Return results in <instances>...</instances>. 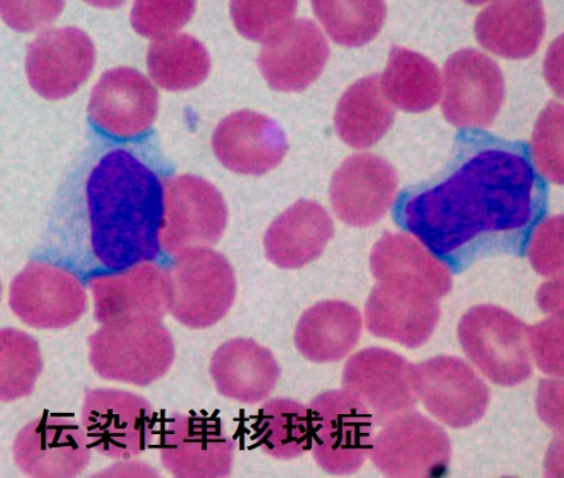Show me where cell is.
Masks as SVG:
<instances>
[{
    "label": "cell",
    "mask_w": 564,
    "mask_h": 478,
    "mask_svg": "<svg viewBox=\"0 0 564 478\" xmlns=\"http://www.w3.org/2000/svg\"><path fill=\"white\" fill-rule=\"evenodd\" d=\"M546 205V184L522 142L464 134L443 176L406 196L398 218L462 273L484 258L523 256Z\"/></svg>",
    "instance_id": "obj_1"
},
{
    "label": "cell",
    "mask_w": 564,
    "mask_h": 478,
    "mask_svg": "<svg viewBox=\"0 0 564 478\" xmlns=\"http://www.w3.org/2000/svg\"><path fill=\"white\" fill-rule=\"evenodd\" d=\"M90 245L104 268L124 271L158 260L164 225V184L124 150L110 151L89 173Z\"/></svg>",
    "instance_id": "obj_2"
},
{
    "label": "cell",
    "mask_w": 564,
    "mask_h": 478,
    "mask_svg": "<svg viewBox=\"0 0 564 478\" xmlns=\"http://www.w3.org/2000/svg\"><path fill=\"white\" fill-rule=\"evenodd\" d=\"M88 347L90 367L100 378L138 387L164 378L176 359L171 332L151 318L101 325L88 338Z\"/></svg>",
    "instance_id": "obj_3"
},
{
    "label": "cell",
    "mask_w": 564,
    "mask_h": 478,
    "mask_svg": "<svg viewBox=\"0 0 564 478\" xmlns=\"http://www.w3.org/2000/svg\"><path fill=\"white\" fill-rule=\"evenodd\" d=\"M169 313L194 329L216 326L230 312L237 281L228 258L210 248H197L176 257L166 271Z\"/></svg>",
    "instance_id": "obj_4"
},
{
    "label": "cell",
    "mask_w": 564,
    "mask_h": 478,
    "mask_svg": "<svg viewBox=\"0 0 564 478\" xmlns=\"http://www.w3.org/2000/svg\"><path fill=\"white\" fill-rule=\"evenodd\" d=\"M308 410L316 464L329 475L356 474L371 454L378 426L372 412L346 389L322 393Z\"/></svg>",
    "instance_id": "obj_5"
},
{
    "label": "cell",
    "mask_w": 564,
    "mask_h": 478,
    "mask_svg": "<svg viewBox=\"0 0 564 478\" xmlns=\"http://www.w3.org/2000/svg\"><path fill=\"white\" fill-rule=\"evenodd\" d=\"M457 334L466 357L492 384L516 387L533 374L528 326L505 308H470L459 321Z\"/></svg>",
    "instance_id": "obj_6"
},
{
    "label": "cell",
    "mask_w": 564,
    "mask_h": 478,
    "mask_svg": "<svg viewBox=\"0 0 564 478\" xmlns=\"http://www.w3.org/2000/svg\"><path fill=\"white\" fill-rule=\"evenodd\" d=\"M82 426L90 449L112 460H129L144 454L152 443L154 411L138 393L87 390L82 406Z\"/></svg>",
    "instance_id": "obj_7"
},
{
    "label": "cell",
    "mask_w": 564,
    "mask_h": 478,
    "mask_svg": "<svg viewBox=\"0 0 564 478\" xmlns=\"http://www.w3.org/2000/svg\"><path fill=\"white\" fill-rule=\"evenodd\" d=\"M164 184V225L161 248L177 257L187 250L209 248L224 236L228 206L209 181L184 174L169 177Z\"/></svg>",
    "instance_id": "obj_8"
},
{
    "label": "cell",
    "mask_w": 564,
    "mask_h": 478,
    "mask_svg": "<svg viewBox=\"0 0 564 478\" xmlns=\"http://www.w3.org/2000/svg\"><path fill=\"white\" fill-rule=\"evenodd\" d=\"M375 436L369 458L387 477L434 478L445 476L452 444L443 426L419 412L389 420Z\"/></svg>",
    "instance_id": "obj_9"
},
{
    "label": "cell",
    "mask_w": 564,
    "mask_h": 478,
    "mask_svg": "<svg viewBox=\"0 0 564 478\" xmlns=\"http://www.w3.org/2000/svg\"><path fill=\"white\" fill-rule=\"evenodd\" d=\"M9 305L17 318L31 328L63 329L86 314L88 296L73 271L32 261L11 282Z\"/></svg>",
    "instance_id": "obj_10"
},
{
    "label": "cell",
    "mask_w": 564,
    "mask_h": 478,
    "mask_svg": "<svg viewBox=\"0 0 564 478\" xmlns=\"http://www.w3.org/2000/svg\"><path fill=\"white\" fill-rule=\"evenodd\" d=\"M411 379L417 400L451 428H469L488 411L489 387L463 359L436 357L412 365Z\"/></svg>",
    "instance_id": "obj_11"
},
{
    "label": "cell",
    "mask_w": 564,
    "mask_h": 478,
    "mask_svg": "<svg viewBox=\"0 0 564 478\" xmlns=\"http://www.w3.org/2000/svg\"><path fill=\"white\" fill-rule=\"evenodd\" d=\"M235 454L236 443L218 419L173 413L162 432V467L174 477H228Z\"/></svg>",
    "instance_id": "obj_12"
},
{
    "label": "cell",
    "mask_w": 564,
    "mask_h": 478,
    "mask_svg": "<svg viewBox=\"0 0 564 478\" xmlns=\"http://www.w3.org/2000/svg\"><path fill=\"white\" fill-rule=\"evenodd\" d=\"M505 82L501 68L475 48L453 54L445 64L443 111L459 128H488L501 111Z\"/></svg>",
    "instance_id": "obj_13"
},
{
    "label": "cell",
    "mask_w": 564,
    "mask_h": 478,
    "mask_svg": "<svg viewBox=\"0 0 564 478\" xmlns=\"http://www.w3.org/2000/svg\"><path fill=\"white\" fill-rule=\"evenodd\" d=\"M86 432L74 420L43 415L24 425L12 445V456L24 476L70 478L83 474L90 461Z\"/></svg>",
    "instance_id": "obj_14"
},
{
    "label": "cell",
    "mask_w": 564,
    "mask_h": 478,
    "mask_svg": "<svg viewBox=\"0 0 564 478\" xmlns=\"http://www.w3.org/2000/svg\"><path fill=\"white\" fill-rule=\"evenodd\" d=\"M95 45L76 28L44 31L29 44L25 74L36 94L48 100L68 98L88 79Z\"/></svg>",
    "instance_id": "obj_15"
},
{
    "label": "cell",
    "mask_w": 564,
    "mask_h": 478,
    "mask_svg": "<svg viewBox=\"0 0 564 478\" xmlns=\"http://www.w3.org/2000/svg\"><path fill=\"white\" fill-rule=\"evenodd\" d=\"M411 368L410 361L387 348H366L347 361L343 389L368 406L376 424L384 425L413 411L419 402L412 387Z\"/></svg>",
    "instance_id": "obj_16"
},
{
    "label": "cell",
    "mask_w": 564,
    "mask_h": 478,
    "mask_svg": "<svg viewBox=\"0 0 564 478\" xmlns=\"http://www.w3.org/2000/svg\"><path fill=\"white\" fill-rule=\"evenodd\" d=\"M398 173L387 160L371 153L355 154L330 180L329 199L340 221L368 228L384 217L397 198Z\"/></svg>",
    "instance_id": "obj_17"
},
{
    "label": "cell",
    "mask_w": 564,
    "mask_h": 478,
    "mask_svg": "<svg viewBox=\"0 0 564 478\" xmlns=\"http://www.w3.org/2000/svg\"><path fill=\"white\" fill-rule=\"evenodd\" d=\"M159 93L138 69L107 70L90 94L88 115L96 127L116 138L131 139L152 127Z\"/></svg>",
    "instance_id": "obj_18"
},
{
    "label": "cell",
    "mask_w": 564,
    "mask_h": 478,
    "mask_svg": "<svg viewBox=\"0 0 564 478\" xmlns=\"http://www.w3.org/2000/svg\"><path fill=\"white\" fill-rule=\"evenodd\" d=\"M88 284L95 301V319L100 325L140 318L162 321L169 313L166 270L152 262L90 276Z\"/></svg>",
    "instance_id": "obj_19"
},
{
    "label": "cell",
    "mask_w": 564,
    "mask_h": 478,
    "mask_svg": "<svg viewBox=\"0 0 564 478\" xmlns=\"http://www.w3.org/2000/svg\"><path fill=\"white\" fill-rule=\"evenodd\" d=\"M212 144L220 164L248 176L274 170L289 151L283 129L268 116L252 111H238L220 121Z\"/></svg>",
    "instance_id": "obj_20"
},
{
    "label": "cell",
    "mask_w": 564,
    "mask_h": 478,
    "mask_svg": "<svg viewBox=\"0 0 564 478\" xmlns=\"http://www.w3.org/2000/svg\"><path fill=\"white\" fill-rule=\"evenodd\" d=\"M440 316L436 298L393 283L376 284L366 305V325L373 337L412 350L432 338Z\"/></svg>",
    "instance_id": "obj_21"
},
{
    "label": "cell",
    "mask_w": 564,
    "mask_h": 478,
    "mask_svg": "<svg viewBox=\"0 0 564 478\" xmlns=\"http://www.w3.org/2000/svg\"><path fill=\"white\" fill-rule=\"evenodd\" d=\"M329 57L327 39L310 19H296L264 44L258 66L271 88L300 93L323 73Z\"/></svg>",
    "instance_id": "obj_22"
},
{
    "label": "cell",
    "mask_w": 564,
    "mask_h": 478,
    "mask_svg": "<svg viewBox=\"0 0 564 478\" xmlns=\"http://www.w3.org/2000/svg\"><path fill=\"white\" fill-rule=\"evenodd\" d=\"M209 371L219 395L242 404L264 402L281 377L274 355L249 338L231 339L219 346L213 354Z\"/></svg>",
    "instance_id": "obj_23"
},
{
    "label": "cell",
    "mask_w": 564,
    "mask_h": 478,
    "mask_svg": "<svg viewBox=\"0 0 564 478\" xmlns=\"http://www.w3.org/2000/svg\"><path fill=\"white\" fill-rule=\"evenodd\" d=\"M369 267L378 282L417 290L437 301L453 286L451 270L403 232H386L375 245Z\"/></svg>",
    "instance_id": "obj_24"
},
{
    "label": "cell",
    "mask_w": 564,
    "mask_h": 478,
    "mask_svg": "<svg viewBox=\"0 0 564 478\" xmlns=\"http://www.w3.org/2000/svg\"><path fill=\"white\" fill-rule=\"evenodd\" d=\"M334 232L333 219L321 204L300 199L265 231V258L284 270L301 269L323 254Z\"/></svg>",
    "instance_id": "obj_25"
},
{
    "label": "cell",
    "mask_w": 564,
    "mask_h": 478,
    "mask_svg": "<svg viewBox=\"0 0 564 478\" xmlns=\"http://www.w3.org/2000/svg\"><path fill=\"white\" fill-rule=\"evenodd\" d=\"M362 329L359 309L343 301H326L301 316L294 335L296 350L314 363H335L358 346Z\"/></svg>",
    "instance_id": "obj_26"
},
{
    "label": "cell",
    "mask_w": 564,
    "mask_h": 478,
    "mask_svg": "<svg viewBox=\"0 0 564 478\" xmlns=\"http://www.w3.org/2000/svg\"><path fill=\"white\" fill-rule=\"evenodd\" d=\"M546 31L541 2H497L486 8L476 21L479 44L506 59H527L535 54Z\"/></svg>",
    "instance_id": "obj_27"
},
{
    "label": "cell",
    "mask_w": 564,
    "mask_h": 478,
    "mask_svg": "<svg viewBox=\"0 0 564 478\" xmlns=\"http://www.w3.org/2000/svg\"><path fill=\"white\" fill-rule=\"evenodd\" d=\"M394 108L388 100L379 75L352 84L341 96L335 113L340 139L365 150L384 138L394 121Z\"/></svg>",
    "instance_id": "obj_28"
},
{
    "label": "cell",
    "mask_w": 564,
    "mask_h": 478,
    "mask_svg": "<svg viewBox=\"0 0 564 478\" xmlns=\"http://www.w3.org/2000/svg\"><path fill=\"white\" fill-rule=\"evenodd\" d=\"M389 101L406 112H425L437 105L443 82L436 64L414 51L393 47L380 76Z\"/></svg>",
    "instance_id": "obj_29"
},
{
    "label": "cell",
    "mask_w": 564,
    "mask_h": 478,
    "mask_svg": "<svg viewBox=\"0 0 564 478\" xmlns=\"http://www.w3.org/2000/svg\"><path fill=\"white\" fill-rule=\"evenodd\" d=\"M254 438L259 448L276 460L306 454L313 442L308 405L291 399L269 400L258 413Z\"/></svg>",
    "instance_id": "obj_30"
},
{
    "label": "cell",
    "mask_w": 564,
    "mask_h": 478,
    "mask_svg": "<svg viewBox=\"0 0 564 478\" xmlns=\"http://www.w3.org/2000/svg\"><path fill=\"white\" fill-rule=\"evenodd\" d=\"M148 70L160 87L185 90L199 86L210 70L205 45L187 34H173L149 45Z\"/></svg>",
    "instance_id": "obj_31"
},
{
    "label": "cell",
    "mask_w": 564,
    "mask_h": 478,
    "mask_svg": "<svg viewBox=\"0 0 564 478\" xmlns=\"http://www.w3.org/2000/svg\"><path fill=\"white\" fill-rule=\"evenodd\" d=\"M37 341L15 328L0 332V399L3 403L28 398L42 372Z\"/></svg>",
    "instance_id": "obj_32"
},
{
    "label": "cell",
    "mask_w": 564,
    "mask_h": 478,
    "mask_svg": "<svg viewBox=\"0 0 564 478\" xmlns=\"http://www.w3.org/2000/svg\"><path fill=\"white\" fill-rule=\"evenodd\" d=\"M313 9L328 35L346 47L373 41L387 17L382 2H314Z\"/></svg>",
    "instance_id": "obj_33"
},
{
    "label": "cell",
    "mask_w": 564,
    "mask_h": 478,
    "mask_svg": "<svg viewBox=\"0 0 564 478\" xmlns=\"http://www.w3.org/2000/svg\"><path fill=\"white\" fill-rule=\"evenodd\" d=\"M296 2H232L230 12L239 34L268 44L294 21Z\"/></svg>",
    "instance_id": "obj_34"
},
{
    "label": "cell",
    "mask_w": 564,
    "mask_h": 478,
    "mask_svg": "<svg viewBox=\"0 0 564 478\" xmlns=\"http://www.w3.org/2000/svg\"><path fill=\"white\" fill-rule=\"evenodd\" d=\"M531 152L542 176L563 184V107L551 101L538 119Z\"/></svg>",
    "instance_id": "obj_35"
},
{
    "label": "cell",
    "mask_w": 564,
    "mask_h": 478,
    "mask_svg": "<svg viewBox=\"0 0 564 478\" xmlns=\"http://www.w3.org/2000/svg\"><path fill=\"white\" fill-rule=\"evenodd\" d=\"M196 12L193 2H135L131 22L142 36L161 39L177 34Z\"/></svg>",
    "instance_id": "obj_36"
},
{
    "label": "cell",
    "mask_w": 564,
    "mask_h": 478,
    "mask_svg": "<svg viewBox=\"0 0 564 478\" xmlns=\"http://www.w3.org/2000/svg\"><path fill=\"white\" fill-rule=\"evenodd\" d=\"M528 256L536 273L557 276L563 271V217L538 224L528 243Z\"/></svg>",
    "instance_id": "obj_37"
},
{
    "label": "cell",
    "mask_w": 564,
    "mask_h": 478,
    "mask_svg": "<svg viewBox=\"0 0 564 478\" xmlns=\"http://www.w3.org/2000/svg\"><path fill=\"white\" fill-rule=\"evenodd\" d=\"M528 340L531 358L540 370L554 378L563 377V318H551L528 327Z\"/></svg>",
    "instance_id": "obj_38"
},
{
    "label": "cell",
    "mask_w": 564,
    "mask_h": 478,
    "mask_svg": "<svg viewBox=\"0 0 564 478\" xmlns=\"http://www.w3.org/2000/svg\"><path fill=\"white\" fill-rule=\"evenodd\" d=\"M63 6V2H2V15L12 29L32 31L54 21Z\"/></svg>",
    "instance_id": "obj_39"
},
{
    "label": "cell",
    "mask_w": 564,
    "mask_h": 478,
    "mask_svg": "<svg viewBox=\"0 0 564 478\" xmlns=\"http://www.w3.org/2000/svg\"><path fill=\"white\" fill-rule=\"evenodd\" d=\"M541 389L543 395L549 400L542 395L538 396V402H540L538 411L543 413L547 410L542 417L544 422L553 428L562 431V383L560 380L543 381Z\"/></svg>",
    "instance_id": "obj_40"
},
{
    "label": "cell",
    "mask_w": 564,
    "mask_h": 478,
    "mask_svg": "<svg viewBox=\"0 0 564 478\" xmlns=\"http://www.w3.org/2000/svg\"><path fill=\"white\" fill-rule=\"evenodd\" d=\"M538 303H540L543 312L551 315H562L563 313V284L561 281H553L542 286L538 294Z\"/></svg>",
    "instance_id": "obj_41"
}]
</instances>
